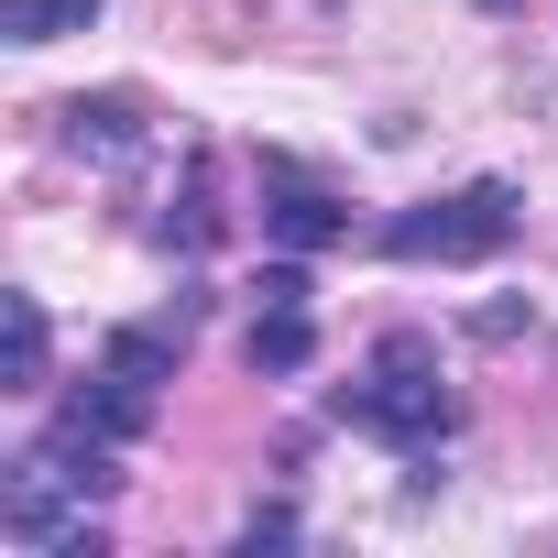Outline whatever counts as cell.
Listing matches in <instances>:
<instances>
[{
	"instance_id": "obj_1",
	"label": "cell",
	"mask_w": 558,
	"mask_h": 558,
	"mask_svg": "<svg viewBox=\"0 0 558 558\" xmlns=\"http://www.w3.org/2000/svg\"><path fill=\"white\" fill-rule=\"evenodd\" d=\"M340 416L373 427V438L405 449V460H438V438L460 427V395H449V373H438V340H427V329H384L373 362H362V384H340Z\"/></svg>"
},
{
	"instance_id": "obj_2",
	"label": "cell",
	"mask_w": 558,
	"mask_h": 558,
	"mask_svg": "<svg viewBox=\"0 0 558 558\" xmlns=\"http://www.w3.org/2000/svg\"><path fill=\"white\" fill-rule=\"evenodd\" d=\"M514 219H525V186H514V175H471V186H449V197L384 219V252H395V263H482V252L514 241Z\"/></svg>"
},
{
	"instance_id": "obj_3",
	"label": "cell",
	"mask_w": 558,
	"mask_h": 558,
	"mask_svg": "<svg viewBox=\"0 0 558 558\" xmlns=\"http://www.w3.org/2000/svg\"><path fill=\"white\" fill-rule=\"evenodd\" d=\"M88 504H99V493H88L56 449H34V460H12V482H0V536H12V547H45V558H99L110 536H99Z\"/></svg>"
},
{
	"instance_id": "obj_4",
	"label": "cell",
	"mask_w": 558,
	"mask_h": 558,
	"mask_svg": "<svg viewBox=\"0 0 558 558\" xmlns=\"http://www.w3.org/2000/svg\"><path fill=\"white\" fill-rule=\"evenodd\" d=\"M263 230L286 241V252H329V241L351 230V208H340L296 154H263Z\"/></svg>"
},
{
	"instance_id": "obj_5",
	"label": "cell",
	"mask_w": 558,
	"mask_h": 558,
	"mask_svg": "<svg viewBox=\"0 0 558 558\" xmlns=\"http://www.w3.org/2000/svg\"><path fill=\"white\" fill-rule=\"evenodd\" d=\"M56 121H66V143H77L88 165H132L143 132H154V121H143V88H88V99H66Z\"/></svg>"
},
{
	"instance_id": "obj_6",
	"label": "cell",
	"mask_w": 558,
	"mask_h": 558,
	"mask_svg": "<svg viewBox=\"0 0 558 558\" xmlns=\"http://www.w3.org/2000/svg\"><path fill=\"white\" fill-rule=\"evenodd\" d=\"M208 241H219V175H208V154H186V175L165 197V252H208Z\"/></svg>"
},
{
	"instance_id": "obj_7",
	"label": "cell",
	"mask_w": 558,
	"mask_h": 558,
	"mask_svg": "<svg viewBox=\"0 0 558 558\" xmlns=\"http://www.w3.org/2000/svg\"><path fill=\"white\" fill-rule=\"evenodd\" d=\"M307 362H318L307 307H263V318H252V373H274V384H286V373H307Z\"/></svg>"
},
{
	"instance_id": "obj_8",
	"label": "cell",
	"mask_w": 558,
	"mask_h": 558,
	"mask_svg": "<svg viewBox=\"0 0 558 558\" xmlns=\"http://www.w3.org/2000/svg\"><path fill=\"white\" fill-rule=\"evenodd\" d=\"M0 329H12V340H0V384L34 395V384H45V307H34V296H0Z\"/></svg>"
},
{
	"instance_id": "obj_9",
	"label": "cell",
	"mask_w": 558,
	"mask_h": 558,
	"mask_svg": "<svg viewBox=\"0 0 558 558\" xmlns=\"http://www.w3.org/2000/svg\"><path fill=\"white\" fill-rule=\"evenodd\" d=\"M99 0H0V34L12 45H56V34H88Z\"/></svg>"
},
{
	"instance_id": "obj_10",
	"label": "cell",
	"mask_w": 558,
	"mask_h": 558,
	"mask_svg": "<svg viewBox=\"0 0 558 558\" xmlns=\"http://www.w3.org/2000/svg\"><path fill=\"white\" fill-rule=\"evenodd\" d=\"M241 547L263 558V547H296V514L286 504H252V525H241Z\"/></svg>"
},
{
	"instance_id": "obj_11",
	"label": "cell",
	"mask_w": 558,
	"mask_h": 558,
	"mask_svg": "<svg viewBox=\"0 0 558 558\" xmlns=\"http://www.w3.org/2000/svg\"><path fill=\"white\" fill-rule=\"evenodd\" d=\"M482 12H525V0H482Z\"/></svg>"
}]
</instances>
